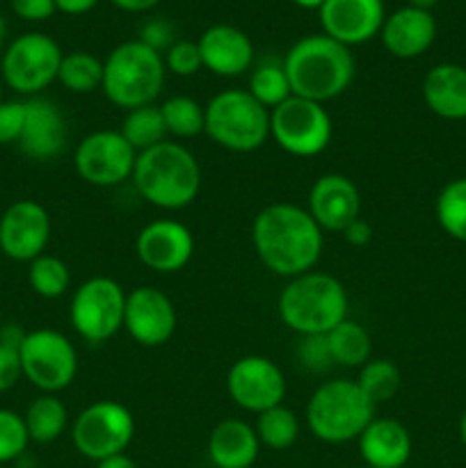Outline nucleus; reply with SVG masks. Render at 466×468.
Wrapping results in <instances>:
<instances>
[{
    "label": "nucleus",
    "instance_id": "f257e3e1",
    "mask_svg": "<svg viewBox=\"0 0 466 468\" xmlns=\"http://www.w3.org/2000/svg\"><path fill=\"white\" fill-rule=\"evenodd\" d=\"M323 229L306 208L295 204H270L251 224V242L260 263L279 277L311 272L324 247Z\"/></svg>",
    "mask_w": 466,
    "mask_h": 468
},
{
    "label": "nucleus",
    "instance_id": "f03ea898",
    "mask_svg": "<svg viewBox=\"0 0 466 468\" xmlns=\"http://www.w3.org/2000/svg\"><path fill=\"white\" fill-rule=\"evenodd\" d=\"M281 64L292 94L323 105L338 99L352 85L356 71L352 50L327 35L295 41Z\"/></svg>",
    "mask_w": 466,
    "mask_h": 468
},
{
    "label": "nucleus",
    "instance_id": "7ed1b4c3",
    "mask_svg": "<svg viewBox=\"0 0 466 468\" xmlns=\"http://www.w3.org/2000/svg\"><path fill=\"white\" fill-rule=\"evenodd\" d=\"M131 178L142 199L163 210L185 208L201 190V167L195 154L172 140L137 154Z\"/></svg>",
    "mask_w": 466,
    "mask_h": 468
},
{
    "label": "nucleus",
    "instance_id": "20e7f679",
    "mask_svg": "<svg viewBox=\"0 0 466 468\" xmlns=\"http://www.w3.org/2000/svg\"><path fill=\"white\" fill-rule=\"evenodd\" d=\"M347 291L334 274L311 272L288 279L279 295V318L300 336H324L347 318Z\"/></svg>",
    "mask_w": 466,
    "mask_h": 468
},
{
    "label": "nucleus",
    "instance_id": "39448f33",
    "mask_svg": "<svg viewBox=\"0 0 466 468\" xmlns=\"http://www.w3.org/2000/svg\"><path fill=\"white\" fill-rule=\"evenodd\" d=\"M163 55L151 50L140 39L123 41L110 50L103 62V85L101 91L112 105L122 110L154 105L164 87Z\"/></svg>",
    "mask_w": 466,
    "mask_h": 468
},
{
    "label": "nucleus",
    "instance_id": "423d86ee",
    "mask_svg": "<svg viewBox=\"0 0 466 468\" xmlns=\"http://www.w3.org/2000/svg\"><path fill=\"white\" fill-rule=\"evenodd\" d=\"M377 407L365 398L356 379H329L320 384L306 405V425L318 441H356Z\"/></svg>",
    "mask_w": 466,
    "mask_h": 468
},
{
    "label": "nucleus",
    "instance_id": "0eeeda50",
    "mask_svg": "<svg viewBox=\"0 0 466 468\" xmlns=\"http://www.w3.org/2000/svg\"><path fill=\"white\" fill-rule=\"evenodd\" d=\"M206 135L233 154H251L270 140V110L247 90H224L206 103Z\"/></svg>",
    "mask_w": 466,
    "mask_h": 468
},
{
    "label": "nucleus",
    "instance_id": "6e6552de",
    "mask_svg": "<svg viewBox=\"0 0 466 468\" xmlns=\"http://www.w3.org/2000/svg\"><path fill=\"white\" fill-rule=\"evenodd\" d=\"M332 117L323 103L288 96L281 105L270 110V137L277 146L295 158H313L323 154L332 140Z\"/></svg>",
    "mask_w": 466,
    "mask_h": 468
},
{
    "label": "nucleus",
    "instance_id": "1a4fd4ad",
    "mask_svg": "<svg viewBox=\"0 0 466 468\" xmlns=\"http://www.w3.org/2000/svg\"><path fill=\"white\" fill-rule=\"evenodd\" d=\"M62 48L44 32H26L7 46L0 64V78L16 94L35 96L58 80Z\"/></svg>",
    "mask_w": 466,
    "mask_h": 468
},
{
    "label": "nucleus",
    "instance_id": "9d476101",
    "mask_svg": "<svg viewBox=\"0 0 466 468\" xmlns=\"http://www.w3.org/2000/svg\"><path fill=\"white\" fill-rule=\"evenodd\" d=\"M135 437L131 410L117 400H96L73 420L71 439L76 451L91 462L122 455Z\"/></svg>",
    "mask_w": 466,
    "mask_h": 468
},
{
    "label": "nucleus",
    "instance_id": "9b49d317",
    "mask_svg": "<svg viewBox=\"0 0 466 468\" xmlns=\"http://www.w3.org/2000/svg\"><path fill=\"white\" fill-rule=\"evenodd\" d=\"M123 288L110 277H91L73 292L69 318L78 336L87 343H105L123 329L126 314Z\"/></svg>",
    "mask_w": 466,
    "mask_h": 468
},
{
    "label": "nucleus",
    "instance_id": "f8f14e48",
    "mask_svg": "<svg viewBox=\"0 0 466 468\" xmlns=\"http://www.w3.org/2000/svg\"><path fill=\"white\" fill-rule=\"evenodd\" d=\"M23 378L41 393L64 391L78 373V352L64 334L55 329H32L23 336L21 347Z\"/></svg>",
    "mask_w": 466,
    "mask_h": 468
},
{
    "label": "nucleus",
    "instance_id": "ddd939ff",
    "mask_svg": "<svg viewBox=\"0 0 466 468\" xmlns=\"http://www.w3.org/2000/svg\"><path fill=\"white\" fill-rule=\"evenodd\" d=\"M137 151L119 131H94L73 151L78 176L96 187H114L128 181L135 169Z\"/></svg>",
    "mask_w": 466,
    "mask_h": 468
},
{
    "label": "nucleus",
    "instance_id": "4468645a",
    "mask_svg": "<svg viewBox=\"0 0 466 468\" xmlns=\"http://www.w3.org/2000/svg\"><path fill=\"white\" fill-rule=\"evenodd\" d=\"M228 398L249 414H263L272 407L283 405L286 378L272 359L249 355L238 359L227 373Z\"/></svg>",
    "mask_w": 466,
    "mask_h": 468
},
{
    "label": "nucleus",
    "instance_id": "2eb2a0df",
    "mask_svg": "<svg viewBox=\"0 0 466 468\" xmlns=\"http://www.w3.org/2000/svg\"><path fill=\"white\" fill-rule=\"evenodd\" d=\"M50 231L48 210L35 199H18L0 218V251L18 263H30L46 254Z\"/></svg>",
    "mask_w": 466,
    "mask_h": 468
},
{
    "label": "nucleus",
    "instance_id": "dca6fc26",
    "mask_svg": "<svg viewBox=\"0 0 466 468\" xmlns=\"http://www.w3.org/2000/svg\"><path fill=\"white\" fill-rule=\"evenodd\" d=\"M178 324L172 300L155 286H140L126 295L123 329L144 347H160L174 336Z\"/></svg>",
    "mask_w": 466,
    "mask_h": 468
},
{
    "label": "nucleus",
    "instance_id": "f3484780",
    "mask_svg": "<svg viewBox=\"0 0 466 468\" xmlns=\"http://www.w3.org/2000/svg\"><path fill=\"white\" fill-rule=\"evenodd\" d=\"M135 254L140 263L154 272H178L192 261L195 236L178 219H155L137 233Z\"/></svg>",
    "mask_w": 466,
    "mask_h": 468
},
{
    "label": "nucleus",
    "instance_id": "a211bd4d",
    "mask_svg": "<svg viewBox=\"0 0 466 468\" xmlns=\"http://www.w3.org/2000/svg\"><path fill=\"white\" fill-rule=\"evenodd\" d=\"M318 16L323 35L352 48L379 35L387 12L384 0H324Z\"/></svg>",
    "mask_w": 466,
    "mask_h": 468
},
{
    "label": "nucleus",
    "instance_id": "6ab92c4d",
    "mask_svg": "<svg viewBox=\"0 0 466 468\" xmlns=\"http://www.w3.org/2000/svg\"><path fill=\"white\" fill-rule=\"evenodd\" d=\"M361 192L343 174H324L309 192V213L323 231L343 233L347 224L361 218Z\"/></svg>",
    "mask_w": 466,
    "mask_h": 468
},
{
    "label": "nucleus",
    "instance_id": "aec40b11",
    "mask_svg": "<svg viewBox=\"0 0 466 468\" xmlns=\"http://www.w3.org/2000/svg\"><path fill=\"white\" fill-rule=\"evenodd\" d=\"M69 140L67 119L50 101L32 96L26 101V123L18 137V149L32 160H55L64 154Z\"/></svg>",
    "mask_w": 466,
    "mask_h": 468
},
{
    "label": "nucleus",
    "instance_id": "412c9836",
    "mask_svg": "<svg viewBox=\"0 0 466 468\" xmlns=\"http://www.w3.org/2000/svg\"><path fill=\"white\" fill-rule=\"evenodd\" d=\"M201 64L210 73L222 78H236L249 71L254 62V44L240 27L217 23L210 26L196 41Z\"/></svg>",
    "mask_w": 466,
    "mask_h": 468
},
{
    "label": "nucleus",
    "instance_id": "4be33fe9",
    "mask_svg": "<svg viewBox=\"0 0 466 468\" xmlns=\"http://www.w3.org/2000/svg\"><path fill=\"white\" fill-rule=\"evenodd\" d=\"M379 37H382L384 48L393 58L414 59L428 53L429 46L437 39V21H434L432 12L407 5L384 18Z\"/></svg>",
    "mask_w": 466,
    "mask_h": 468
},
{
    "label": "nucleus",
    "instance_id": "5701e85b",
    "mask_svg": "<svg viewBox=\"0 0 466 468\" xmlns=\"http://www.w3.org/2000/svg\"><path fill=\"white\" fill-rule=\"evenodd\" d=\"M365 466L370 468H405L411 457V434L393 419L370 420L368 428L356 439Z\"/></svg>",
    "mask_w": 466,
    "mask_h": 468
},
{
    "label": "nucleus",
    "instance_id": "b1692460",
    "mask_svg": "<svg viewBox=\"0 0 466 468\" xmlns=\"http://www.w3.org/2000/svg\"><path fill=\"white\" fill-rule=\"evenodd\" d=\"M259 451L254 425L240 419L219 420L208 437V457L215 468H251Z\"/></svg>",
    "mask_w": 466,
    "mask_h": 468
},
{
    "label": "nucleus",
    "instance_id": "393cba45",
    "mask_svg": "<svg viewBox=\"0 0 466 468\" xmlns=\"http://www.w3.org/2000/svg\"><path fill=\"white\" fill-rule=\"evenodd\" d=\"M423 101L437 117L466 119V67L443 62L429 69L423 78Z\"/></svg>",
    "mask_w": 466,
    "mask_h": 468
},
{
    "label": "nucleus",
    "instance_id": "a878e982",
    "mask_svg": "<svg viewBox=\"0 0 466 468\" xmlns=\"http://www.w3.org/2000/svg\"><path fill=\"white\" fill-rule=\"evenodd\" d=\"M26 430L32 443H53L64 434L69 425V410L55 393H41L30 402L26 416Z\"/></svg>",
    "mask_w": 466,
    "mask_h": 468
},
{
    "label": "nucleus",
    "instance_id": "bb28decb",
    "mask_svg": "<svg viewBox=\"0 0 466 468\" xmlns=\"http://www.w3.org/2000/svg\"><path fill=\"white\" fill-rule=\"evenodd\" d=\"M324 338H327L334 364L345 366V368H356V366L361 368L365 361H370L373 341L364 324H359L356 320L345 318L332 332L324 334Z\"/></svg>",
    "mask_w": 466,
    "mask_h": 468
},
{
    "label": "nucleus",
    "instance_id": "cd10ccee",
    "mask_svg": "<svg viewBox=\"0 0 466 468\" xmlns=\"http://www.w3.org/2000/svg\"><path fill=\"white\" fill-rule=\"evenodd\" d=\"M58 82L73 94H91L103 85V59L87 50H73L62 58Z\"/></svg>",
    "mask_w": 466,
    "mask_h": 468
},
{
    "label": "nucleus",
    "instance_id": "c85d7f7f",
    "mask_svg": "<svg viewBox=\"0 0 466 468\" xmlns=\"http://www.w3.org/2000/svg\"><path fill=\"white\" fill-rule=\"evenodd\" d=\"M119 133L126 137V142L137 151V154H142V151L164 142L167 140V128H164V119H163V112H160V105L154 103V105H144V108L128 110Z\"/></svg>",
    "mask_w": 466,
    "mask_h": 468
},
{
    "label": "nucleus",
    "instance_id": "c756f323",
    "mask_svg": "<svg viewBox=\"0 0 466 468\" xmlns=\"http://www.w3.org/2000/svg\"><path fill=\"white\" fill-rule=\"evenodd\" d=\"M160 112H163L167 135L190 140L206 133V105H201L192 96H172L163 101Z\"/></svg>",
    "mask_w": 466,
    "mask_h": 468
},
{
    "label": "nucleus",
    "instance_id": "7c9ffc66",
    "mask_svg": "<svg viewBox=\"0 0 466 468\" xmlns=\"http://www.w3.org/2000/svg\"><path fill=\"white\" fill-rule=\"evenodd\" d=\"M256 437L270 451H288L300 437V420L288 407L277 405L256 416Z\"/></svg>",
    "mask_w": 466,
    "mask_h": 468
},
{
    "label": "nucleus",
    "instance_id": "2f4dec72",
    "mask_svg": "<svg viewBox=\"0 0 466 468\" xmlns=\"http://www.w3.org/2000/svg\"><path fill=\"white\" fill-rule=\"evenodd\" d=\"M437 222L452 240L466 242V176L452 178L441 187L434 204Z\"/></svg>",
    "mask_w": 466,
    "mask_h": 468
},
{
    "label": "nucleus",
    "instance_id": "473e14b6",
    "mask_svg": "<svg viewBox=\"0 0 466 468\" xmlns=\"http://www.w3.org/2000/svg\"><path fill=\"white\" fill-rule=\"evenodd\" d=\"M27 265V283L44 300H58L71 286V270L58 256L41 254Z\"/></svg>",
    "mask_w": 466,
    "mask_h": 468
},
{
    "label": "nucleus",
    "instance_id": "72a5a7b5",
    "mask_svg": "<svg viewBox=\"0 0 466 468\" xmlns=\"http://www.w3.org/2000/svg\"><path fill=\"white\" fill-rule=\"evenodd\" d=\"M356 384L365 393V398L377 407L391 400L400 391L402 375L391 359H370L361 366Z\"/></svg>",
    "mask_w": 466,
    "mask_h": 468
},
{
    "label": "nucleus",
    "instance_id": "f704fd0d",
    "mask_svg": "<svg viewBox=\"0 0 466 468\" xmlns=\"http://www.w3.org/2000/svg\"><path fill=\"white\" fill-rule=\"evenodd\" d=\"M247 91L268 110H274L277 105H281L288 96H292L291 82H288L286 71H283V64L277 62L259 64V67L251 71L249 90Z\"/></svg>",
    "mask_w": 466,
    "mask_h": 468
},
{
    "label": "nucleus",
    "instance_id": "c9c22d12",
    "mask_svg": "<svg viewBox=\"0 0 466 468\" xmlns=\"http://www.w3.org/2000/svg\"><path fill=\"white\" fill-rule=\"evenodd\" d=\"M27 443H30V437H27L23 416L12 410H0V464L21 457Z\"/></svg>",
    "mask_w": 466,
    "mask_h": 468
},
{
    "label": "nucleus",
    "instance_id": "e433bc0d",
    "mask_svg": "<svg viewBox=\"0 0 466 468\" xmlns=\"http://www.w3.org/2000/svg\"><path fill=\"white\" fill-rule=\"evenodd\" d=\"M164 59V69L174 76H181V78H190L195 76L199 69H204L201 64V53H199V46L196 41L190 39H176L172 46H169L167 53L163 55Z\"/></svg>",
    "mask_w": 466,
    "mask_h": 468
},
{
    "label": "nucleus",
    "instance_id": "4c0bfd02",
    "mask_svg": "<svg viewBox=\"0 0 466 468\" xmlns=\"http://www.w3.org/2000/svg\"><path fill=\"white\" fill-rule=\"evenodd\" d=\"M297 359L311 373H323L334 364L324 336H302L300 347H297Z\"/></svg>",
    "mask_w": 466,
    "mask_h": 468
},
{
    "label": "nucleus",
    "instance_id": "58836bf2",
    "mask_svg": "<svg viewBox=\"0 0 466 468\" xmlns=\"http://www.w3.org/2000/svg\"><path fill=\"white\" fill-rule=\"evenodd\" d=\"M26 123V101H0V144H18Z\"/></svg>",
    "mask_w": 466,
    "mask_h": 468
},
{
    "label": "nucleus",
    "instance_id": "ea45409f",
    "mask_svg": "<svg viewBox=\"0 0 466 468\" xmlns=\"http://www.w3.org/2000/svg\"><path fill=\"white\" fill-rule=\"evenodd\" d=\"M21 346H12V343L0 341V393L9 391L18 384L23 378V366H21Z\"/></svg>",
    "mask_w": 466,
    "mask_h": 468
},
{
    "label": "nucleus",
    "instance_id": "a19ab883",
    "mask_svg": "<svg viewBox=\"0 0 466 468\" xmlns=\"http://www.w3.org/2000/svg\"><path fill=\"white\" fill-rule=\"evenodd\" d=\"M140 41L144 46H149L151 50H155V53L164 55L176 39H174V30L169 26V21H164V18H151L140 30Z\"/></svg>",
    "mask_w": 466,
    "mask_h": 468
},
{
    "label": "nucleus",
    "instance_id": "79ce46f5",
    "mask_svg": "<svg viewBox=\"0 0 466 468\" xmlns=\"http://www.w3.org/2000/svg\"><path fill=\"white\" fill-rule=\"evenodd\" d=\"M9 5L23 21H46L58 12L55 0H9Z\"/></svg>",
    "mask_w": 466,
    "mask_h": 468
},
{
    "label": "nucleus",
    "instance_id": "37998d69",
    "mask_svg": "<svg viewBox=\"0 0 466 468\" xmlns=\"http://www.w3.org/2000/svg\"><path fill=\"white\" fill-rule=\"evenodd\" d=\"M343 238L352 247H365L373 240V227L364 218H356L355 222L343 229Z\"/></svg>",
    "mask_w": 466,
    "mask_h": 468
},
{
    "label": "nucleus",
    "instance_id": "c03bdc74",
    "mask_svg": "<svg viewBox=\"0 0 466 468\" xmlns=\"http://www.w3.org/2000/svg\"><path fill=\"white\" fill-rule=\"evenodd\" d=\"M99 5V0H55V7L62 14H71V16H78V14H87L90 9H94Z\"/></svg>",
    "mask_w": 466,
    "mask_h": 468
},
{
    "label": "nucleus",
    "instance_id": "a18cd8bd",
    "mask_svg": "<svg viewBox=\"0 0 466 468\" xmlns=\"http://www.w3.org/2000/svg\"><path fill=\"white\" fill-rule=\"evenodd\" d=\"M110 3L114 5V7L123 9V12H149V9H154L155 5H160V0H110Z\"/></svg>",
    "mask_w": 466,
    "mask_h": 468
},
{
    "label": "nucleus",
    "instance_id": "49530a36",
    "mask_svg": "<svg viewBox=\"0 0 466 468\" xmlns=\"http://www.w3.org/2000/svg\"><path fill=\"white\" fill-rule=\"evenodd\" d=\"M96 468H137V464L132 457H128L126 452H122V455H112L108 457V460L96 462Z\"/></svg>",
    "mask_w": 466,
    "mask_h": 468
},
{
    "label": "nucleus",
    "instance_id": "de8ad7c7",
    "mask_svg": "<svg viewBox=\"0 0 466 468\" xmlns=\"http://www.w3.org/2000/svg\"><path fill=\"white\" fill-rule=\"evenodd\" d=\"M407 3H409V7L425 9V12H429V9H432L439 0H407Z\"/></svg>",
    "mask_w": 466,
    "mask_h": 468
},
{
    "label": "nucleus",
    "instance_id": "09e8293b",
    "mask_svg": "<svg viewBox=\"0 0 466 468\" xmlns=\"http://www.w3.org/2000/svg\"><path fill=\"white\" fill-rule=\"evenodd\" d=\"M292 3L302 9H320L324 5V0H292Z\"/></svg>",
    "mask_w": 466,
    "mask_h": 468
},
{
    "label": "nucleus",
    "instance_id": "8fccbe9b",
    "mask_svg": "<svg viewBox=\"0 0 466 468\" xmlns=\"http://www.w3.org/2000/svg\"><path fill=\"white\" fill-rule=\"evenodd\" d=\"M460 439H461V446L466 448V410L460 419Z\"/></svg>",
    "mask_w": 466,
    "mask_h": 468
},
{
    "label": "nucleus",
    "instance_id": "3c124183",
    "mask_svg": "<svg viewBox=\"0 0 466 468\" xmlns=\"http://www.w3.org/2000/svg\"><path fill=\"white\" fill-rule=\"evenodd\" d=\"M5 37H7V23H5L3 14H0V48H3L5 44Z\"/></svg>",
    "mask_w": 466,
    "mask_h": 468
},
{
    "label": "nucleus",
    "instance_id": "603ef678",
    "mask_svg": "<svg viewBox=\"0 0 466 468\" xmlns=\"http://www.w3.org/2000/svg\"><path fill=\"white\" fill-rule=\"evenodd\" d=\"M0 101H3V78H0Z\"/></svg>",
    "mask_w": 466,
    "mask_h": 468
},
{
    "label": "nucleus",
    "instance_id": "864d4df0",
    "mask_svg": "<svg viewBox=\"0 0 466 468\" xmlns=\"http://www.w3.org/2000/svg\"><path fill=\"white\" fill-rule=\"evenodd\" d=\"M364 468H370V466H364Z\"/></svg>",
    "mask_w": 466,
    "mask_h": 468
}]
</instances>
